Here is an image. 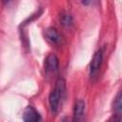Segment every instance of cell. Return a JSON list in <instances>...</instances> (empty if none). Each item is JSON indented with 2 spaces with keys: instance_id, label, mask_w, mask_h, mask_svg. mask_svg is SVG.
Returning <instances> with one entry per match:
<instances>
[{
  "instance_id": "1",
  "label": "cell",
  "mask_w": 122,
  "mask_h": 122,
  "mask_svg": "<svg viewBox=\"0 0 122 122\" xmlns=\"http://www.w3.org/2000/svg\"><path fill=\"white\" fill-rule=\"evenodd\" d=\"M102 59H103V54H102V51H95V53L93 54V57L92 59L91 65H90V73L91 76H94L97 74V72L99 71V69L101 67L102 64Z\"/></svg>"
},
{
  "instance_id": "2",
  "label": "cell",
  "mask_w": 122,
  "mask_h": 122,
  "mask_svg": "<svg viewBox=\"0 0 122 122\" xmlns=\"http://www.w3.org/2000/svg\"><path fill=\"white\" fill-rule=\"evenodd\" d=\"M59 66L58 57L54 53H50L45 60V70L47 73H53L57 71Z\"/></svg>"
},
{
  "instance_id": "3",
  "label": "cell",
  "mask_w": 122,
  "mask_h": 122,
  "mask_svg": "<svg viewBox=\"0 0 122 122\" xmlns=\"http://www.w3.org/2000/svg\"><path fill=\"white\" fill-rule=\"evenodd\" d=\"M64 95L61 93V92L57 89V88H54L50 95H49V103H50V106H51V109L53 112H55L57 110H58V107H59V104H60V100L61 98L63 97Z\"/></svg>"
},
{
  "instance_id": "4",
  "label": "cell",
  "mask_w": 122,
  "mask_h": 122,
  "mask_svg": "<svg viewBox=\"0 0 122 122\" xmlns=\"http://www.w3.org/2000/svg\"><path fill=\"white\" fill-rule=\"evenodd\" d=\"M23 120L24 122H39L40 115L32 106H28L23 112Z\"/></svg>"
},
{
  "instance_id": "5",
  "label": "cell",
  "mask_w": 122,
  "mask_h": 122,
  "mask_svg": "<svg viewBox=\"0 0 122 122\" xmlns=\"http://www.w3.org/2000/svg\"><path fill=\"white\" fill-rule=\"evenodd\" d=\"M84 111H85V101L82 99H78L75 102L74 108H73V116H72L73 122L80 121V119L84 114Z\"/></svg>"
},
{
  "instance_id": "6",
  "label": "cell",
  "mask_w": 122,
  "mask_h": 122,
  "mask_svg": "<svg viewBox=\"0 0 122 122\" xmlns=\"http://www.w3.org/2000/svg\"><path fill=\"white\" fill-rule=\"evenodd\" d=\"M45 36L51 44H58L61 41V36L59 35L57 30L53 27H50L45 30Z\"/></svg>"
},
{
  "instance_id": "7",
  "label": "cell",
  "mask_w": 122,
  "mask_h": 122,
  "mask_svg": "<svg viewBox=\"0 0 122 122\" xmlns=\"http://www.w3.org/2000/svg\"><path fill=\"white\" fill-rule=\"evenodd\" d=\"M60 22L64 27H71L72 25V16L67 11H62L60 14Z\"/></svg>"
},
{
  "instance_id": "8",
  "label": "cell",
  "mask_w": 122,
  "mask_h": 122,
  "mask_svg": "<svg viewBox=\"0 0 122 122\" xmlns=\"http://www.w3.org/2000/svg\"><path fill=\"white\" fill-rule=\"evenodd\" d=\"M122 95H121V92H118L115 99H114V102H113V108H114V112L115 113L114 114H117V115H121V111H122Z\"/></svg>"
},
{
  "instance_id": "9",
  "label": "cell",
  "mask_w": 122,
  "mask_h": 122,
  "mask_svg": "<svg viewBox=\"0 0 122 122\" xmlns=\"http://www.w3.org/2000/svg\"><path fill=\"white\" fill-rule=\"evenodd\" d=\"M63 122H73V119H72L71 117L67 116V117H65V118L63 119Z\"/></svg>"
}]
</instances>
